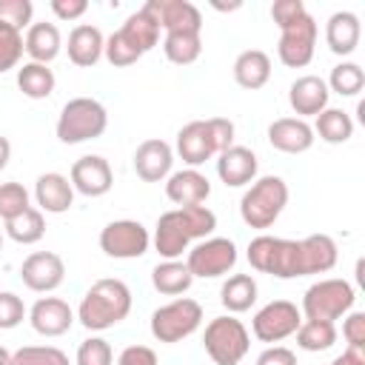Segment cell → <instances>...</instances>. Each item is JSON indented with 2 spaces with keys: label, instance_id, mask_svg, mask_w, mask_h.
<instances>
[{
  "label": "cell",
  "instance_id": "6da1fadb",
  "mask_svg": "<svg viewBox=\"0 0 365 365\" xmlns=\"http://www.w3.org/2000/svg\"><path fill=\"white\" fill-rule=\"evenodd\" d=\"M248 262L254 271L271 274L277 279L325 274L336 265V242L328 234H311L305 240L259 234L248 242Z\"/></svg>",
  "mask_w": 365,
  "mask_h": 365
},
{
  "label": "cell",
  "instance_id": "7a4b0ae2",
  "mask_svg": "<svg viewBox=\"0 0 365 365\" xmlns=\"http://www.w3.org/2000/svg\"><path fill=\"white\" fill-rule=\"evenodd\" d=\"M217 228V214L208 205H182L160 214L154 228V248L163 259H177L194 240H208Z\"/></svg>",
  "mask_w": 365,
  "mask_h": 365
},
{
  "label": "cell",
  "instance_id": "3957f363",
  "mask_svg": "<svg viewBox=\"0 0 365 365\" xmlns=\"http://www.w3.org/2000/svg\"><path fill=\"white\" fill-rule=\"evenodd\" d=\"M131 311V291L123 279H97L77 308V319L88 331H106L123 322Z\"/></svg>",
  "mask_w": 365,
  "mask_h": 365
},
{
  "label": "cell",
  "instance_id": "277c9868",
  "mask_svg": "<svg viewBox=\"0 0 365 365\" xmlns=\"http://www.w3.org/2000/svg\"><path fill=\"white\" fill-rule=\"evenodd\" d=\"M231 145H234V123L225 117L191 120L177 131V154L191 168L202 165L211 157H220Z\"/></svg>",
  "mask_w": 365,
  "mask_h": 365
},
{
  "label": "cell",
  "instance_id": "5b68a950",
  "mask_svg": "<svg viewBox=\"0 0 365 365\" xmlns=\"http://www.w3.org/2000/svg\"><path fill=\"white\" fill-rule=\"evenodd\" d=\"M157 40H160V26H157V20L145 11V9H140V11H134V14H128V20L106 40V48H103V54H106V60L111 63V66H131V63H137L145 51H151L154 46H157Z\"/></svg>",
  "mask_w": 365,
  "mask_h": 365
},
{
  "label": "cell",
  "instance_id": "8992f818",
  "mask_svg": "<svg viewBox=\"0 0 365 365\" xmlns=\"http://www.w3.org/2000/svg\"><path fill=\"white\" fill-rule=\"evenodd\" d=\"M288 205V185L282 177H259L240 200V217L248 228H271Z\"/></svg>",
  "mask_w": 365,
  "mask_h": 365
},
{
  "label": "cell",
  "instance_id": "52a82bcc",
  "mask_svg": "<svg viewBox=\"0 0 365 365\" xmlns=\"http://www.w3.org/2000/svg\"><path fill=\"white\" fill-rule=\"evenodd\" d=\"M108 125V114L103 103L94 97H74L63 106L57 117V137L66 145H77L86 140H97Z\"/></svg>",
  "mask_w": 365,
  "mask_h": 365
},
{
  "label": "cell",
  "instance_id": "ba28073f",
  "mask_svg": "<svg viewBox=\"0 0 365 365\" xmlns=\"http://www.w3.org/2000/svg\"><path fill=\"white\" fill-rule=\"evenodd\" d=\"M354 299H356L354 285H351L348 279H336V277H331V279H319V282H314V285L305 291V297H302V308H299V311L305 314V319L334 322V319L345 317V314L354 308Z\"/></svg>",
  "mask_w": 365,
  "mask_h": 365
},
{
  "label": "cell",
  "instance_id": "9c48e42d",
  "mask_svg": "<svg viewBox=\"0 0 365 365\" xmlns=\"http://www.w3.org/2000/svg\"><path fill=\"white\" fill-rule=\"evenodd\" d=\"M202 322V305L191 297H177L151 314V336L160 342H182Z\"/></svg>",
  "mask_w": 365,
  "mask_h": 365
},
{
  "label": "cell",
  "instance_id": "30bf717a",
  "mask_svg": "<svg viewBox=\"0 0 365 365\" xmlns=\"http://www.w3.org/2000/svg\"><path fill=\"white\" fill-rule=\"evenodd\" d=\"M205 354L214 359V365H240V359L248 354V328L234 317H214L205 325L202 334Z\"/></svg>",
  "mask_w": 365,
  "mask_h": 365
},
{
  "label": "cell",
  "instance_id": "8fae6325",
  "mask_svg": "<svg viewBox=\"0 0 365 365\" xmlns=\"http://www.w3.org/2000/svg\"><path fill=\"white\" fill-rule=\"evenodd\" d=\"M185 265L191 277H202V279L222 277L237 265V245L228 237H208L188 251Z\"/></svg>",
  "mask_w": 365,
  "mask_h": 365
},
{
  "label": "cell",
  "instance_id": "7c38bea8",
  "mask_svg": "<svg viewBox=\"0 0 365 365\" xmlns=\"http://www.w3.org/2000/svg\"><path fill=\"white\" fill-rule=\"evenodd\" d=\"M148 228L137 220H114L100 231V248L114 259H137L148 251Z\"/></svg>",
  "mask_w": 365,
  "mask_h": 365
},
{
  "label": "cell",
  "instance_id": "4fadbf2b",
  "mask_svg": "<svg viewBox=\"0 0 365 365\" xmlns=\"http://www.w3.org/2000/svg\"><path fill=\"white\" fill-rule=\"evenodd\" d=\"M314 46H317V20L308 11L299 20H294L291 26L279 29L277 54H279L282 66H288V68L308 66L314 60Z\"/></svg>",
  "mask_w": 365,
  "mask_h": 365
},
{
  "label": "cell",
  "instance_id": "5bb4252c",
  "mask_svg": "<svg viewBox=\"0 0 365 365\" xmlns=\"http://www.w3.org/2000/svg\"><path fill=\"white\" fill-rule=\"evenodd\" d=\"M299 325H302V311L288 299H274V302L262 305L251 322L254 336L259 342H279V339L297 334Z\"/></svg>",
  "mask_w": 365,
  "mask_h": 365
},
{
  "label": "cell",
  "instance_id": "9a60e30c",
  "mask_svg": "<svg viewBox=\"0 0 365 365\" xmlns=\"http://www.w3.org/2000/svg\"><path fill=\"white\" fill-rule=\"evenodd\" d=\"M20 277H23V285L37 291V294H48L54 288L63 285L66 279V265L63 259L54 254V251H34L23 259L20 265Z\"/></svg>",
  "mask_w": 365,
  "mask_h": 365
},
{
  "label": "cell",
  "instance_id": "2e32d148",
  "mask_svg": "<svg viewBox=\"0 0 365 365\" xmlns=\"http://www.w3.org/2000/svg\"><path fill=\"white\" fill-rule=\"evenodd\" d=\"M114 185V174L106 157L100 154H86L71 165V188L80 191L83 197H103Z\"/></svg>",
  "mask_w": 365,
  "mask_h": 365
},
{
  "label": "cell",
  "instance_id": "e0dca14e",
  "mask_svg": "<svg viewBox=\"0 0 365 365\" xmlns=\"http://www.w3.org/2000/svg\"><path fill=\"white\" fill-rule=\"evenodd\" d=\"M160 29L168 31H200L202 29V14L194 3L188 0H148L143 6Z\"/></svg>",
  "mask_w": 365,
  "mask_h": 365
},
{
  "label": "cell",
  "instance_id": "ac0fdd59",
  "mask_svg": "<svg viewBox=\"0 0 365 365\" xmlns=\"http://www.w3.org/2000/svg\"><path fill=\"white\" fill-rule=\"evenodd\" d=\"M171 165H174V151L160 137L143 140L134 151V171L143 182H163L171 174Z\"/></svg>",
  "mask_w": 365,
  "mask_h": 365
},
{
  "label": "cell",
  "instance_id": "d6986e66",
  "mask_svg": "<svg viewBox=\"0 0 365 365\" xmlns=\"http://www.w3.org/2000/svg\"><path fill=\"white\" fill-rule=\"evenodd\" d=\"M29 322L40 336H60L71 328L74 311L60 297H40L29 311Z\"/></svg>",
  "mask_w": 365,
  "mask_h": 365
},
{
  "label": "cell",
  "instance_id": "ffe728a7",
  "mask_svg": "<svg viewBox=\"0 0 365 365\" xmlns=\"http://www.w3.org/2000/svg\"><path fill=\"white\" fill-rule=\"evenodd\" d=\"M328 97H331L328 86H325V80L317 77V74L297 77V80L291 83V88H288V103H291V108L297 111L299 120L317 117L319 111H325V108H328Z\"/></svg>",
  "mask_w": 365,
  "mask_h": 365
},
{
  "label": "cell",
  "instance_id": "44dd1931",
  "mask_svg": "<svg viewBox=\"0 0 365 365\" xmlns=\"http://www.w3.org/2000/svg\"><path fill=\"white\" fill-rule=\"evenodd\" d=\"M268 143L282 154H302L314 145V128L299 117H279L268 125Z\"/></svg>",
  "mask_w": 365,
  "mask_h": 365
},
{
  "label": "cell",
  "instance_id": "7402d4cb",
  "mask_svg": "<svg viewBox=\"0 0 365 365\" xmlns=\"http://www.w3.org/2000/svg\"><path fill=\"white\" fill-rule=\"evenodd\" d=\"M165 194L174 205H202L211 194V182L205 174H200L197 168H182V171H174L168 174V182H165Z\"/></svg>",
  "mask_w": 365,
  "mask_h": 365
},
{
  "label": "cell",
  "instance_id": "603a6c76",
  "mask_svg": "<svg viewBox=\"0 0 365 365\" xmlns=\"http://www.w3.org/2000/svg\"><path fill=\"white\" fill-rule=\"evenodd\" d=\"M217 174L228 188L248 185L257 177V154L245 145H231L217 157Z\"/></svg>",
  "mask_w": 365,
  "mask_h": 365
},
{
  "label": "cell",
  "instance_id": "cb8c5ba5",
  "mask_svg": "<svg viewBox=\"0 0 365 365\" xmlns=\"http://www.w3.org/2000/svg\"><path fill=\"white\" fill-rule=\"evenodd\" d=\"M34 197H37L40 211H46V214H63L74 202V188H71V180L68 177H63L57 171H48V174H40L37 177Z\"/></svg>",
  "mask_w": 365,
  "mask_h": 365
},
{
  "label": "cell",
  "instance_id": "d4e9b609",
  "mask_svg": "<svg viewBox=\"0 0 365 365\" xmlns=\"http://www.w3.org/2000/svg\"><path fill=\"white\" fill-rule=\"evenodd\" d=\"M359 34H362V26L354 11H334L325 23V43L339 57H348L356 51Z\"/></svg>",
  "mask_w": 365,
  "mask_h": 365
},
{
  "label": "cell",
  "instance_id": "484cf974",
  "mask_svg": "<svg viewBox=\"0 0 365 365\" xmlns=\"http://www.w3.org/2000/svg\"><path fill=\"white\" fill-rule=\"evenodd\" d=\"M68 60L80 68H91L100 57H103V48H106V37L97 26L91 23H80L71 29L68 34Z\"/></svg>",
  "mask_w": 365,
  "mask_h": 365
},
{
  "label": "cell",
  "instance_id": "4316f807",
  "mask_svg": "<svg viewBox=\"0 0 365 365\" xmlns=\"http://www.w3.org/2000/svg\"><path fill=\"white\" fill-rule=\"evenodd\" d=\"M60 46H63L60 29L54 23H46V20L43 23H31L26 37H23V48L31 57V63H43V66H48L60 54Z\"/></svg>",
  "mask_w": 365,
  "mask_h": 365
},
{
  "label": "cell",
  "instance_id": "83f0119b",
  "mask_svg": "<svg viewBox=\"0 0 365 365\" xmlns=\"http://www.w3.org/2000/svg\"><path fill=\"white\" fill-rule=\"evenodd\" d=\"M234 80L248 91L262 88L271 80V57L262 48H245L234 60Z\"/></svg>",
  "mask_w": 365,
  "mask_h": 365
},
{
  "label": "cell",
  "instance_id": "f1b7e54d",
  "mask_svg": "<svg viewBox=\"0 0 365 365\" xmlns=\"http://www.w3.org/2000/svg\"><path fill=\"white\" fill-rule=\"evenodd\" d=\"M191 282H194V277H191L188 265L180 259H165V262L154 265V271H151V285L165 297L185 294L191 288Z\"/></svg>",
  "mask_w": 365,
  "mask_h": 365
},
{
  "label": "cell",
  "instance_id": "f546056e",
  "mask_svg": "<svg viewBox=\"0 0 365 365\" xmlns=\"http://www.w3.org/2000/svg\"><path fill=\"white\" fill-rule=\"evenodd\" d=\"M220 302L231 314H242L257 302V279L251 274H234L220 288Z\"/></svg>",
  "mask_w": 365,
  "mask_h": 365
},
{
  "label": "cell",
  "instance_id": "4dcf8cb0",
  "mask_svg": "<svg viewBox=\"0 0 365 365\" xmlns=\"http://www.w3.org/2000/svg\"><path fill=\"white\" fill-rule=\"evenodd\" d=\"M17 88L31 100H46L54 91V71L43 63H23L17 68Z\"/></svg>",
  "mask_w": 365,
  "mask_h": 365
},
{
  "label": "cell",
  "instance_id": "1f68e13d",
  "mask_svg": "<svg viewBox=\"0 0 365 365\" xmlns=\"http://www.w3.org/2000/svg\"><path fill=\"white\" fill-rule=\"evenodd\" d=\"M163 51L177 66H191L202 54L200 31H168L163 40Z\"/></svg>",
  "mask_w": 365,
  "mask_h": 365
},
{
  "label": "cell",
  "instance_id": "d6a6232c",
  "mask_svg": "<svg viewBox=\"0 0 365 365\" xmlns=\"http://www.w3.org/2000/svg\"><path fill=\"white\" fill-rule=\"evenodd\" d=\"M314 134H319V140H325V143H331V145L348 143L351 134H354V120H351L342 108H325V111L317 114Z\"/></svg>",
  "mask_w": 365,
  "mask_h": 365
},
{
  "label": "cell",
  "instance_id": "836d02e7",
  "mask_svg": "<svg viewBox=\"0 0 365 365\" xmlns=\"http://www.w3.org/2000/svg\"><path fill=\"white\" fill-rule=\"evenodd\" d=\"M6 234H9L14 242H20V245H31V242L43 240V234H46L43 211L29 205L23 214H17V217L6 220Z\"/></svg>",
  "mask_w": 365,
  "mask_h": 365
},
{
  "label": "cell",
  "instance_id": "e575fe53",
  "mask_svg": "<svg viewBox=\"0 0 365 365\" xmlns=\"http://www.w3.org/2000/svg\"><path fill=\"white\" fill-rule=\"evenodd\" d=\"M336 342V328L334 322H322V319H302V325L297 328V345L302 351L319 354L328 351Z\"/></svg>",
  "mask_w": 365,
  "mask_h": 365
},
{
  "label": "cell",
  "instance_id": "d590c367",
  "mask_svg": "<svg viewBox=\"0 0 365 365\" xmlns=\"http://www.w3.org/2000/svg\"><path fill=\"white\" fill-rule=\"evenodd\" d=\"M325 86L328 91H336L339 97H356L365 86V71L356 63H339L331 68V77Z\"/></svg>",
  "mask_w": 365,
  "mask_h": 365
},
{
  "label": "cell",
  "instance_id": "8d00e7d4",
  "mask_svg": "<svg viewBox=\"0 0 365 365\" xmlns=\"http://www.w3.org/2000/svg\"><path fill=\"white\" fill-rule=\"evenodd\" d=\"M11 365H71V362L54 345H23L11 354Z\"/></svg>",
  "mask_w": 365,
  "mask_h": 365
},
{
  "label": "cell",
  "instance_id": "74e56055",
  "mask_svg": "<svg viewBox=\"0 0 365 365\" xmlns=\"http://www.w3.org/2000/svg\"><path fill=\"white\" fill-rule=\"evenodd\" d=\"M23 51H26L23 48V31L0 23V74L14 68L23 57Z\"/></svg>",
  "mask_w": 365,
  "mask_h": 365
},
{
  "label": "cell",
  "instance_id": "f35d334b",
  "mask_svg": "<svg viewBox=\"0 0 365 365\" xmlns=\"http://www.w3.org/2000/svg\"><path fill=\"white\" fill-rule=\"evenodd\" d=\"M29 208V191L20 182H0V217L3 222Z\"/></svg>",
  "mask_w": 365,
  "mask_h": 365
},
{
  "label": "cell",
  "instance_id": "ab89813d",
  "mask_svg": "<svg viewBox=\"0 0 365 365\" xmlns=\"http://www.w3.org/2000/svg\"><path fill=\"white\" fill-rule=\"evenodd\" d=\"M111 362H114V354H111V345L103 336H91V339L80 342L77 365H111Z\"/></svg>",
  "mask_w": 365,
  "mask_h": 365
},
{
  "label": "cell",
  "instance_id": "60d3db41",
  "mask_svg": "<svg viewBox=\"0 0 365 365\" xmlns=\"http://www.w3.org/2000/svg\"><path fill=\"white\" fill-rule=\"evenodd\" d=\"M31 14H34L31 0H0V23L11 26L17 31L31 26Z\"/></svg>",
  "mask_w": 365,
  "mask_h": 365
},
{
  "label": "cell",
  "instance_id": "b9f144b4",
  "mask_svg": "<svg viewBox=\"0 0 365 365\" xmlns=\"http://www.w3.org/2000/svg\"><path fill=\"white\" fill-rule=\"evenodd\" d=\"M26 319V305L17 294L11 291H0V331L17 328Z\"/></svg>",
  "mask_w": 365,
  "mask_h": 365
},
{
  "label": "cell",
  "instance_id": "7bdbcfd3",
  "mask_svg": "<svg viewBox=\"0 0 365 365\" xmlns=\"http://www.w3.org/2000/svg\"><path fill=\"white\" fill-rule=\"evenodd\" d=\"M342 336H345L348 348L365 351V314H362V311H354V314L345 317V322H342Z\"/></svg>",
  "mask_w": 365,
  "mask_h": 365
},
{
  "label": "cell",
  "instance_id": "ee69618b",
  "mask_svg": "<svg viewBox=\"0 0 365 365\" xmlns=\"http://www.w3.org/2000/svg\"><path fill=\"white\" fill-rule=\"evenodd\" d=\"M302 14H305L302 0H277V3L271 6V17H274V23H277L279 29L291 26V23L299 20Z\"/></svg>",
  "mask_w": 365,
  "mask_h": 365
},
{
  "label": "cell",
  "instance_id": "f6af8a7d",
  "mask_svg": "<svg viewBox=\"0 0 365 365\" xmlns=\"http://www.w3.org/2000/svg\"><path fill=\"white\" fill-rule=\"evenodd\" d=\"M117 365H157V354L148 345H128L117 356Z\"/></svg>",
  "mask_w": 365,
  "mask_h": 365
},
{
  "label": "cell",
  "instance_id": "bcb514c9",
  "mask_svg": "<svg viewBox=\"0 0 365 365\" xmlns=\"http://www.w3.org/2000/svg\"><path fill=\"white\" fill-rule=\"evenodd\" d=\"M257 365H297V354L285 345H274L257 356Z\"/></svg>",
  "mask_w": 365,
  "mask_h": 365
},
{
  "label": "cell",
  "instance_id": "7dc6e473",
  "mask_svg": "<svg viewBox=\"0 0 365 365\" xmlns=\"http://www.w3.org/2000/svg\"><path fill=\"white\" fill-rule=\"evenodd\" d=\"M51 11L60 20H77L88 11V3L86 0H51Z\"/></svg>",
  "mask_w": 365,
  "mask_h": 365
},
{
  "label": "cell",
  "instance_id": "c3c4849f",
  "mask_svg": "<svg viewBox=\"0 0 365 365\" xmlns=\"http://www.w3.org/2000/svg\"><path fill=\"white\" fill-rule=\"evenodd\" d=\"M331 365H365V351H356V348H348L342 351Z\"/></svg>",
  "mask_w": 365,
  "mask_h": 365
},
{
  "label": "cell",
  "instance_id": "681fc988",
  "mask_svg": "<svg viewBox=\"0 0 365 365\" xmlns=\"http://www.w3.org/2000/svg\"><path fill=\"white\" fill-rule=\"evenodd\" d=\"M9 160H11V143L0 134V171L9 165Z\"/></svg>",
  "mask_w": 365,
  "mask_h": 365
},
{
  "label": "cell",
  "instance_id": "f907efd6",
  "mask_svg": "<svg viewBox=\"0 0 365 365\" xmlns=\"http://www.w3.org/2000/svg\"><path fill=\"white\" fill-rule=\"evenodd\" d=\"M0 365H11V354L3 345H0Z\"/></svg>",
  "mask_w": 365,
  "mask_h": 365
},
{
  "label": "cell",
  "instance_id": "816d5d0a",
  "mask_svg": "<svg viewBox=\"0 0 365 365\" xmlns=\"http://www.w3.org/2000/svg\"><path fill=\"white\" fill-rule=\"evenodd\" d=\"M0 251H3V234H0Z\"/></svg>",
  "mask_w": 365,
  "mask_h": 365
}]
</instances>
